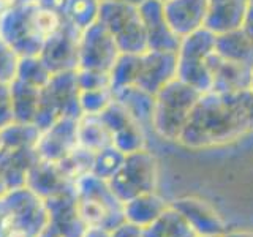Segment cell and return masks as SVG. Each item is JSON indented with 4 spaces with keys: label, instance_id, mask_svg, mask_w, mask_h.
Here are the masks:
<instances>
[{
    "label": "cell",
    "instance_id": "cell-1",
    "mask_svg": "<svg viewBox=\"0 0 253 237\" xmlns=\"http://www.w3.org/2000/svg\"><path fill=\"white\" fill-rule=\"evenodd\" d=\"M249 131L244 106V90L239 93L204 92L190 113L177 139L187 149L223 146Z\"/></svg>",
    "mask_w": 253,
    "mask_h": 237
},
{
    "label": "cell",
    "instance_id": "cell-2",
    "mask_svg": "<svg viewBox=\"0 0 253 237\" xmlns=\"http://www.w3.org/2000/svg\"><path fill=\"white\" fill-rule=\"evenodd\" d=\"M177 76V52L147 49L141 54H121L111 70V89L136 85L155 95Z\"/></svg>",
    "mask_w": 253,
    "mask_h": 237
},
{
    "label": "cell",
    "instance_id": "cell-3",
    "mask_svg": "<svg viewBox=\"0 0 253 237\" xmlns=\"http://www.w3.org/2000/svg\"><path fill=\"white\" fill-rule=\"evenodd\" d=\"M79 212L87 226L114 231L125 223L124 202L111 190L108 180L89 172L75 182Z\"/></svg>",
    "mask_w": 253,
    "mask_h": 237
},
{
    "label": "cell",
    "instance_id": "cell-4",
    "mask_svg": "<svg viewBox=\"0 0 253 237\" xmlns=\"http://www.w3.org/2000/svg\"><path fill=\"white\" fill-rule=\"evenodd\" d=\"M200 97L201 92L177 78L172 79L154 97L152 130L166 141L177 142L187 118Z\"/></svg>",
    "mask_w": 253,
    "mask_h": 237
},
{
    "label": "cell",
    "instance_id": "cell-5",
    "mask_svg": "<svg viewBox=\"0 0 253 237\" xmlns=\"http://www.w3.org/2000/svg\"><path fill=\"white\" fill-rule=\"evenodd\" d=\"M213 59H215V34L203 27L180 40L176 78L198 92H209L212 87Z\"/></svg>",
    "mask_w": 253,
    "mask_h": 237
},
{
    "label": "cell",
    "instance_id": "cell-6",
    "mask_svg": "<svg viewBox=\"0 0 253 237\" xmlns=\"http://www.w3.org/2000/svg\"><path fill=\"white\" fill-rule=\"evenodd\" d=\"M98 22L113 35L121 54H141L147 51V35L139 5L119 0H101Z\"/></svg>",
    "mask_w": 253,
    "mask_h": 237
},
{
    "label": "cell",
    "instance_id": "cell-7",
    "mask_svg": "<svg viewBox=\"0 0 253 237\" xmlns=\"http://www.w3.org/2000/svg\"><path fill=\"white\" fill-rule=\"evenodd\" d=\"M108 184L122 202L142 193L157 192L158 161L155 155L147 147L126 154L121 169Z\"/></svg>",
    "mask_w": 253,
    "mask_h": 237
},
{
    "label": "cell",
    "instance_id": "cell-8",
    "mask_svg": "<svg viewBox=\"0 0 253 237\" xmlns=\"http://www.w3.org/2000/svg\"><path fill=\"white\" fill-rule=\"evenodd\" d=\"M5 199L10 205L16 231L37 237L49 225L46 201L35 192H32L29 187L8 190Z\"/></svg>",
    "mask_w": 253,
    "mask_h": 237
},
{
    "label": "cell",
    "instance_id": "cell-9",
    "mask_svg": "<svg viewBox=\"0 0 253 237\" xmlns=\"http://www.w3.org/2000/svg\"><path fill=\"white\" fill-rule=\"evenodd\" d=\"M119 57H121V51L113 35L100 22H95L93 26L83 32L81 41H79L78 70H98L111 73Z\"/></svg>",
    "mask_w": 253,
    "mask_h": 237
},
{
    "label": "cell",
    "instance_id": "cell-10",
    "mask_svg": "<svg viewBox=\"0 0 253 237\" xmlns=\"http://www.w3.org/2000/svg\"><path fill=\"white\" fill-rule=\"evenodd\" d=\"M78 146V118L60 117L40 133L35 150L40 160L59 163Z\"/></svg>",
    "mask_w": 253,
    "mask_h": 237
},
{
    "label": "cell",
    "instance_id": "cell-11",
    "mask_svg": "<svg viewBox=\"0 0 253 237\" xmlns=\"http://www.w3.org/2000/svg\"><path fill=\"white\" fill-rule=\"evenodd\" d=\"M44 201L47 207V217H49L47 226L63 237H83L89 226L85 225L81 212H79L75 188L51 196Z\"/></svg>",
    "mask_w": 253,
    "mask_h": 237
},
{
    "label": "cell",
    "instance_id": "cell-12",
    "mask_svg": "<svg viewBox=\"0 0 253 237\" xmlns=\"http://www.w3.org/2000/svg\"><path fill=\"white\" fill-rule=\"evenodd\" d=\"M171 205L176 209L187 223L192 226L196 236L203 237H221L228 233L225 220L218 215V212L200 198L185 196L179 198Z\"/></svg>",
    "mask_w": 253,
    "mask_h": 237
},
{
    "label": "cell",
    "instance_id": "cell-13",
    "mask_svg": "<svg viewBox=\"0 0 253 237\" xmlns=\"http://www.w3.org/2000/svg\"><path fill=\"white\" fill-rule=\"evenodd\" d=\"M139 13L146 27L147 49L177 52L180 40L166 22L163 14V3L158 0H144L139 5Z\"/></svg>",
    "mask_w": 253,
    "mask_h": 237
},
{
    "label": "cell",
    "instance_id": "cell-14",
    "mask_svg": "<svg viewBox=\"0 0 253 237\" xmlns=\"http://www.w3.org/2000/svg\"><path fill=\"white\" fill-rule=\"evenodd\" d=\"M163 14L179 38H184L206 26L208 0H166Z\"/></svg>",
    "mask_w": 253,
    "mask_h": 237
},
{
    "label": "cell",
    "instance_id": "cell-15",
    "mask_svg": "<svg viewBox=\"0 0 253 237\" xmlns=\"http://www.w3.org/2000/svg\"><path fill=\"white\" fill-rule=\"evenodd\" d=\"M26 187L42 196L43 199H47L51 196L73 190L75 182L63 174L57 163L38 160L29 171Z\"/></svg>",
    "mask_w": 253,
    "mask_h": 237
},
{
    "label": "cell",
    "instance_id": "cell-16",
    "mask_svg": "<svg viewBox=\"0 0 253 237\" xmlns=\"http://www.w3.org/2000/svg\"><path fill=\"white\" fill-rule=\"evenodd\" d=\"M253 67L245 63L220 59L215 54L212 65V87L209 92L217 93H239L250 89Z\"/></svg>",
    "mask_w": 253,
    "mask_h": 237
},
{
    "label": "cell",
    "instance_id": "cell-17",
    "mask_svg": "<svg viewBox=\"0 0 253 237\" xmlns=\"http://www.w3.org/2000/svg\"><path fill=\"white\" fill-rule=\"evenodd\" d=\"M38 160L35 149H0V176L8 190L26 187L29 171Z\"/></svg>",
    "mask_w": 253,
    "mask_h": 237
},
{
    "label": "cell",
    "instance_id": "cell-18",
    "mask_svg": "<svg viewBox=\"0 0 253 237\" xmlns=\"http://www.w3.org/2000/svg\"><path fill=\"white\" fill-rule=\"evenodd\" d=\"M249 0H208L206 29L212 34H225L242 27Z\"/></svg>",
    "mask_w": 253,
    "mask_h": 237
},
{
    "label": "cell",
    "instance_id": "cell-19",
    "mask_svg": "<svg viewBox=\"0 0 253 237\" xmlns=\"http://www.w3.org/2000/svg\"><path fill=\"white\" fill-rule=\"evenodd\" d=\"M113 95L114 100L130 114L134 122H138L144 130L152 128L155 95L142 90L136 85H125L113 89Z\"/></svg>",
    "mask_w": 253,
    "mask_h": 237
},
{
    "label": "cell",
    "instance_id": "cell-20",
    "mask_svg": "<svg viewBox=\"0 0 253 237\" xmlns=\"http://www.w3.org/2000/svg\"><path fill=\"white\" fill-rule=\"evenodd\" d=\"M168 207L169 204L157 192L142 193L124 202L125 223L142 229L155 221Z\"/></svg>",
    "mask_w": 253,
    "mask_h": 237
},
{
    "label": "cell",
    "instance_id": "cell-21",
    "mask_svg": "<svg viewBox=\"0 0 253 237\" xmlns=\"http://www.w3.org/2000/svg\"><path fill=\"white\" fill-rule=\"evenodd\" d=\"M215 54L220 59L253 67V44L242 29L215 35Z\"/></svg>",
    "mask_w": 253,
    "mask_h": 237
},
{
    "label": "cell",
    "instance_id": "cell-22",
    "mask_svg": "<svg viewBox=\"0 0 253 237\" xmlns=\"http://www.w3.org/2000/svg\"><path fill=\"white\" fill-rule=\"evenodd\" d=\"M78 142L97 154L98 150L113 146V134L100 114H81L78 118Z\"/></svg>",
    "mask_w": 253,
    "mask_h": 237
},
{
    "label": "cell",
    "instance_id": "cell-23",
    "mask_svg": "<svg viewBox=\"0 0 253 237\" xmlns=\"http://www.w3.org/2000/svg\"><path fill=\"white\" fill-rule=\"evenodd\" d=\"M141 233L142 237H198L192 226L171 204L155 221L142 228Z\"/></svg>",
    "mask_w": 253,
    "mask_h": 237
},
{
    "label": "cell",
    "instance_id": "cell-24",
    "mask_svg": "<svg viewBox=\"0 0 253 237\" xmlns=\"http://www.w3.org/2000/svg\"><path fill=\"white\" fill-rule=\"evenodd\" d=\"M42 130L35 123L11 122L0 130L2 147L8 149H35Z\"/></svg>",
    "mask_w": 253,
    "mask_h": 237
},
{
    "label": "cell",
    "instance_id": "cell-25",
    "mask_svg": "<svg viewBox=\"0 0 253 237\" xmlns=\"http://www.w3.org/2000/svg\"><path fill=\"white\" fill-rule=\"evenodd\" d=\"M101 0H67L63 8V16L76 29L85 30L95 22H98Z\"/></svg>",
    "mask_w": 253,
    "mask_h": 237
},
{
    "label": "cell",
    "instance_id": "cell-26",
    "mask_svg": "<svg viewBox=\"0 0 253 237\" xmlns=\"http://www.w3.org/2000/svg\"><path fill=\"white\" fill-rule=\"evenodd\" d=\"M93 157H95V154L92 150L78 146L76 149L71 150L65 158H62L57 164L60 166V169L70 180L76 182L79 177L92 172Z\"/></svg>",
    "mask_w": 253,
    "mask_h": 237
},
{
    "label": "cell",
    "instance_id": "cell-27",
    "mask_svg": "<svg viewBox=\"0 0 253 237\" xmlns=\"http://www.w3.org/2000/svg\"><path fill=\"white\" fill-rule=\"evenodd\" d=\"M125 160V154L121 152L114 146H108L98 150L93 157L92 174L103 180H109L116 176V172L121 169V166Z\"/></svg>",
    "mask_w": 253,
    "mask_h": 237
},
{
    "label": "cell",
    "instance_id": "cell-28",
    "mask_svg": "<svg viewBox=\"0 0 253 237\" xmlns=\"http://www.w3.org/2000/svg\"><path fill=\"white\" fill-rule=\"evenodd\" d=\"M113 100V89L79 90V106L83 114H101Z\"/></svg>",
    "mask_w": 253,
    "mask_h": 237
},
{
    "label": "cell",
    "instance_id": "cell-29",
    "mask_svg": "<svg viewBox=\"0 0 253 237\" xmlns=\"http://www.w3.org/2000/svg\"><path fill=\"white\" fill-rule=\"evenodd\" d=\"M19 55L0 38V84H11L18 78Z\"/></svg>",
    "mask_w": 253,
    "mask_h": 237
},
{
    "label": "cell",
    "instance_id": "cell-30",
    "mask_svg": "<svg viewBox=\"0 0 253 237\" xmlns=\"http://www.w3.org/2000/svg\"><path fill=\"white\" fill-rule=\"evenodd\" d=\"M14 122L10 84H0V130Z\"/></svg>",
    "mask_w": 253,
    "mask_h": 237
},
{
    "label": "cell",
    "instance_id": "cell-31",
    "mask_svg": "<svg viewBox=\"0 0 253 237\" xmlns=\"http://www.w3.org/2000/svg\"><path fill=\"white\" fill-rule=\"evenodd\" d=\"M16 231L13 223V215L5 196L0 198V237H6L10 233Z\"/></svg>",
    "mask_w": 253,
    "mask_h": 237
},
{
    "label": "cell",
    "instance_id": "cell-32",
    "mask_svg": "<svg viewBox=\"0 0 253 237\" xmlns=\"http://www.w3.org/2000/svg\"><path fill=\"white\" fill-rule=\"evenodd\" d=\"M109 237H142V233L141 228H136L130 223H124L119 228H116L114 231H111Z\"/></svg>",
    "mask_w": 253,
    "mask_h": 237
},
{
    "label": "cell",
    "instance_id": "cell-33",
    "mask_svg": "<svg viewBox=\"0 0 253 237\" xmlns=\"http://www.w3.org/2000/svg\"><path fill=\"white\" fill-rule=\"evenodd\" d=\"M242 32L253 44V0H249V6H247V13H245V18L242 22Z\"/></svg>",
    "mask_w": 253,
    "mask_h": 237
},
{
    "label": "cell",
    "instance_id": "cell-34",
    "mask_svg": "<svg viewBox=\"0 0 253 237\" xmlns=\"http://www.w3.org/2000/svg\"><path fill=\"white\" fill-rule=\"evenodd\" d=\"M83 237H109V231H106V229H101V228L89 226L85 229V233L83 234Z\"/></svg>",
    "mask_w": 253,
    "mask_h": 237
},
{
    "label": "cell",
    "instance_id": "cell-35",
    "mask_svg": "<svg viewBox=\"0 0 253 237\" xmlns=\"http://www.w3.org/2000/svg\"><path fill=\"white\" fill-rule=\"evenodd\" d=\"M18 3H19V0H0V16L13 10Z\"/></svg>",
    "mask_w": 253,
    "mask_h": 237
},
{
    "label": "cell",
    "instance_id": "cell-36",
    "mask_svg": "<svg viewBox=\"0 0 253 237\" xmlns=\"http://www.w3.org/2000/svg\"><path fill=\"white\" fill-rule=\"evenodd\" d=\"M221 237H253V231H231Z\"/></svg>",
    "mask_w": 253,
    "mask_h": 237
},
{
    "label": "cell",
    "instance_id": "cell-37",
    "mask_svg": "<svg viewBox=\"0 0 253 237\" xmlns=\"http://www.w3.org/2000/svg\"><path fill=\"white\" fill-rule=\"evenodd\" d=\"M37 237H63V236H60L57 231H54L52 228L47 226V228L44 229V231H43L42 234H40V236H37Z\"/></svg>",
    "mask_w": 253,
    "mask_h": 237
},
{
    "label": "cell",
    "instance_id": "cell-38",
    "mask_svg": "<svg viewBox=\"0 0 253 237\" xmlns=\"http://www.w3.org/2000/svg\"><path fill=\"white\" fill-rule=\"evenodd\" d=\"M6 192H8V187H6V184H5V180L2 179V176H0V198L5 196Z\"/></svg>",
    "mask_w": 253,
    "mask_h": 237
},
{
    "label": "cell",
    "instance_id": "cell-39",
    "mask_svg": "<svg viewBox=\"0 0 253 237\" xmlns=\"http://www.w3.org/2000/svg\"><path fill=\"white\" fill-rule=\"evenodd\" d=\"M6 237H30V236H27L26 233H22V231H13V233H10Z\"/></svg>",
    "mask_w": 253,
    "mask_h": 237
},
{
    "label": "cell",
    "instance_id": "cell-40",
    "mask_svg": "<svg viewBox=\"0 0 253 237\" xmlns=\"http://www.w3.org/2000/svg\"><path fill=\"white\" fill-rule=\"evenodd\" d=\"M119 2H125V3H131V5H141L144 0H119Z\"/></svg>",
    "mask_w": 253,
    "mask_h": 237
},
{
    "label": "cell",
    "instance_id": "cell-41",
    "mask_svg": "<svg viewBox=\"0 0 253 237\" xmlns=\"http://www.w3.org/2000/svg\"><path fill=\"white\" fill-rule=\"evenodd\" d=\"M250 89L253 90V71H252V82H250Z\"/></svg>",
    "mask_w": 253,
    "mask_h": 237
},
{
    "label": "cell",
    "instance_id": "cell-42",
    "mask_svg": "<svg viewBox=\"0 0 253 237\" xmlns=\"http://www.w3.org/2000/svg\"><path fill=\"white\" fill-rule=\"evenodd\" d=\"M0 149H2V138H0Z\"/></svg>",
    "mask_w": 253,
    "mask_h": 237
},
{
    "label": "cell",
    "instance_id": "cell-43",
    "mask_svg": "<svg viewBox=\"0 0 253 237\" xmlns=\"http://www.w3.org/2000/svg\"><path fill=\"white\" fill-rule=\"evenodd\" d=\"M158 2H166V0H158Z\"/></svg>",
    "mask_w": 253,
    "mask_h": 237
},
{
    "label": "cell",
    "instance_id": "cell-44",
    "mask_svg": "<svg viewBox=\"0 0 253 237\" xmlns=\"http://www.w3.org/2000/svg\"><path fill=\"white\" fill-rule=\"evenodd\" d=\"M198 237H203V236H198Z\"/></svg>",
    "mask_w": 253,
    "mask_h": 237
}]
</instances>
